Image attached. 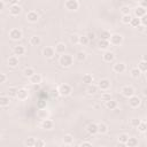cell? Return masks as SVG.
<instances>
[{"label":"cell","mask_w":147,"mask_h":147,"mask_svg":"<svg viewBox=\"0 0 147 147\" xmlns=\"http://www.w3.org/2000/svg\"><path fill=\"white\" fill-rule=\"evenodd\" d=\"M49 95H51L52 98H57V96H59V91H57V88H51Z\"/></svg>","instance_id":"cell-50"},{"label":"cell","mask_w":147,"mask_h":147,"mask_svg":"<svg viewBox=\"0 0 147 147\" xmlns=\"http://www.w3.org/2000/svg\"><path fill=\"white\" fill-rule=\"evenodd\" d=\"M22 13V7L17 3V5H11L9 6V14L11 16H18Z\"/></svg>","instance_id":"cell-14"},{"label":"cell","mask_w":147,"mask_h":147,"mask_svg":"<svg viewBox=\"0 0 147 147\" xmlns=\"http://www.w3.org/2000/svg\"><path fill=\"white\" fill-rule=\"evenodd\" d=\"M29 82L32 84V85H37V84H40L42 82V76L38 72H34L30 78H29Z\"/></svg>","instance_id":"cell-17"},{"label":"cell","mask_w":147,"mask_h":147,"mask_svg":"<svg viewBox=\"0 0 147 147\" xmlns=\"http://www.w3.org/2000/svg\"><path fill=\"white\" fill-rule=\"evenodd\" d=\"M29 44L31 46H39L41 44V38L39 36H31L29 39Z\"/></svg>","instance_id":"cell-24"},{"label":"cell","mask_w":147,"mask_h":147,"mask_svg":"<svg viewBox=\"0 0 147 147\" xmlns=\"http://www.w3.org/2000/svg\"><path fill=\"white\" fill-rule=\"evenodd\" d=\"M131 18H132L131 14H127V15H122L121 21H122V23H123V24H129V23H130V21H131Z\"/></svg>","instance_id":"cell-43"},{"label":"cell","mask_w":147,"mask_h":147,"mask_svg":"<svg viewBox=\"0 0 147 147\" xmlns=\"http://www.w3.org/2000/svg\"><path fill=\"white\" fill-rule=\"evenodd\" d=\"M109 99H111V94H110L109 92H107V91H103V92L101 93V100H102V101H107V100H109Z\"/></svg>","instance_id":"cell-47"},{"label":"cell","mask_w":147,"mask_h":147,"mask_svg":"<svg viewBox=\"0 0 147 147\" xmlns=\"http://www.w3.org/2000/svg\"><path fill=\"white\" fill-rule=\"evenodd\" d=\"M140 121H141V119H139V118H137V117H133V118L130 119V125H131L132 127H136V129H137V126L139 125Z\"/></svg>","instance_id":"cell-45"},{"label":"cell","mask_w":147,"mask_h":147,"mask_svg":"<svg viewBox=\"0 0 147 147\" xmlns=\"http://www.w3.org/2000/svg\"><path fill=\"white\" fill-rule=\"evenodd\" d=\"M117 106H118V103H117L116 100L109 99V100L105 101V107H106L107 109H109V110H115V109L117 108Z\"/></svg>","instance_id":"cell-21"},{"label":"cell","mask_w":147,"mask_h":147,"mask_svg":"<svg viewBox=\"0 0 147 147\" xmlns=\"http://www.w3.org/2000/svg\"><path fill=\"white\" fill-rule=\"evenodd\" d=\"M17 87H15V86H11V87H9L8 88V91H7V95L8 96H10V98H16V94H17Z\"/></svg>","instance_id":"cell-38"},{"label":"cell","mask_w":147,"mask_h":147,"mask_svg":"<svg viewBox=\"0 0 147 147\" xmlns=\"http://www.w3.org/2000/svg\"><path fill=\"white\" fill-rule=\"evenodd\" d=\"M138 145H139V141L134 137H129L127 141L125 142V146H127V147H137Z\"/></svg>","instance_id":"cell-28"},{"label":"cell","mask_w":147,"mask_h":147,"mask_svg":"<svg viewBox=\"0 0 147 147\" xmlns=\"http://www.w3.org/2000/svg\"><path fill=\"white\" fill-rule=\"evenodd\" d=\"M13 53H14V55H16V56L24 55V54H25V47H24L23 45H16V46H14V48H13Z\"/></svg>","instance_id":"cell-20"},{"label":"cell","mask_w":147,"mask_h":147,"mask_svg":"<svg viewBox=\"0 0 147 147\" xmlns=\"http://www.w3.org/2000/svg\"><path fill=\"white\" fill-rule=\"evenodd\" d=\"M86 131H87V133L91 134V136H95V134H98V124L94 123V122L87 124V126H86Z\"/></svg>","instance_id":"cell-18"},{"label":"cell","mask_w":147,"mask_h":147,"mask_svg":"<svg viewBox=\"0 0 147 147\" xmlns=\"http://www.w3.org/2000/svg\"><path fill=\"white\" fill-rule=\"evenodd\" d=\"M137 130H138L140 133H146V131H147V124H146V121H140L139 125L137 126Z\"/></svg>","instance_id":"cell-36"},{"label":"cell","mask_w":147,"mask_h":147,"mask_svg":"<svg viewBox=\"0 0 147 147\" xmlns=\"http://www.w3.org/2000/svg\"><path fill=\"white\" fill-rule=\"evenodd\" d=\"M88 42H90V40H88V38L86 37V34H85V36H79V40H78V44H79V45L86 46V45H88Z\"/></svg>","instance_id":"cell-40"},{"label":"cell","mask_w":147,"mask_h":147,"mask_svg":"<svg viewBox=\"0 0 147 147\" xmlns=\"http://www.w3.org/2000/svg\"><path fill=\"white\" fill-rule=\"evenodd\" d=\"M138 69L141 72H146L147 71V62H146L145 57H141V60L138 62Z\"/></svg>","instance_id":"cell-29"},{"label":"cell","mask_w":147,"mask_h":147,"mask_svg":"<svg viewBox=\"0 0 147 147\" xmlns=\"http://www.w3.org/2000/svg\"><path fill=\"white\" fill-rule=\"evenodd\" d=\"M110 36H111V33H110V31H108V30H102V31L100 32V39L109 40Z\"/></svg>","instance_id":"cell-39"},{"label":"cell","mask_w":147,"mask_h":147,"mask_svg":"<svg viewBox=\"0 0 147 147\" xmlns=\"http://www.w3.org/2000/svg\"><path fill=\"white\" fill-rule=\"evenodd\" d=\"M110 46V42L109 40H103V39H100L98 41V48L99 49H102V51H106L108 49V47Z\"/></svg>","instance_id":"cell-26"},{"label":"cell","mask_w":147,"mask_h":147,"mask_svg":"<svg viewBox=\"0 0 147 147\" xmlns=\"http://www.w3.org/2000/svg\"><path fill=\"white\" fill-rule=\"evenodd\" d=\"M22 37H23V32H22V30L18 29V28H13V29L9 31V38H10L11 40H14V41L21 40Z\"/></svg>","instance_id":"cell-5"},{"label":"cell","mask_w":147,"mask_h":147,"mask_svg":"<svg viewBox=\"0 0 147 147\" xmlns=\"http://www.w3.org/2000/svg\"><path fill=\"white\" fill-rule=\"evenodd\" d=\"M7 64H8V67H10V68H16V67H18V64H20L18 56H16V55H10V56L8 57V60H7Z\"/></svg>","instance_id":"cell-15"},{"label":"cell","mask_w":147,"mask_h":147,"mask_svg":"<svg viewBox=\"0 0 147 147\" xmlns=\"http://www.w3.org/2000/svg\"><path fill=\"white\" fill-rule=\"evenodd\" d=\"M129 134L127 133H121L119 136H118V138H117V141L121 144V145H125V142L127 141V139H129Z\"/></svg>","instance_id":"cell-37"},{"label":"cell","mask_w":147,"mask_h":147,"mask_svg":"<svg viewBox=\"0 0 147 147\" xmlns=\"http://www.w3.org/2000/svg\"><path fill=\"white\" fill-rule=\"evenodd\" d=\"M18 3V0H8V5L11 6V5H17Z\"/></svg>","instance_id":"cell-55"},{"label":"cell","mask_w":147,"mask_h":147,"mask_svg":"<svg viewBox=\"0 0 147 147\" xmlns=\"http://www.w3.org/2000/svg\"><path fill=\"white\" fill-rule=\"evenodd\" d=\"M145 28H146V25H142V24H140V25H138L136 29H138V31H145Z\"/></svg>","instance_id":"cell-54"},{"label":"cell","mask_w":147,"mask_h":147,"mask_svg":"<svg viewBox=\"0 0 147 147\" xmlns=\"http://www.w3.org/2000/svg\"><path fill=\"white\" fill-rule=\"evenodd\" d=\"M79 146L80 147H92V142H90V141H82L79 144Z\"/></svg>","instance_id":"cell-52"},{"label":"cell","mask_w":147,"mask_h":147,"mask_svg":"<svg viewBox=\"0 0 147 147\" xmlns=\"http://www.w3.org/2000/svg\"><path fill=\"white\" fill-rule=\"evenodd\" d=\"M78 40H79V34L74 33V34L70 36V42H71V44L77 45V44H78Z\"/></svg>","instance_id":"cell-44"},{"label":"cell","mask_w":147,"mask_h":147,"mask_svg":"<svg viewBox=\"0 0 147 147\" xmlns=\"http://www.w3.org/2000/svg\"><path fill=\"white\" fill-rule=\"evenodd\" d=\"M55 49H54V47H52V46H46V47H44V49H42V55L46 57V59H53L54 56H55Z\"/></svg>","instance_id":"cell-13"},{"label":"cell","mask_w":147,"mask_h":147,"mask_svg":"<svg viewBox=\"0 0 147 147\" xmlns=\"http://www.w3.org/2000/svg\"><path fill=\"white\" fill-rule=\"evenodd\" d=\"M139 6H141V7H146V6H147L146 0H140V1H139Z\"/></svg>","instance_id":"cell-56"},{"label":"cell","mask_w":147,"mask_h":147,"mask_svg":"<svg viewBox=\"0 0 147 147\" xmlns=\"http://www.w3.org/2000/svg\"><path fill=\"white\" fill-rule=\"evenodd\" d=\"M62 141H63L64 145H72L74 144V136L70 134V133H67V134L63 136Z\"/></svg>","instance_id":"cell-32"},{"label":"cell","mask_w":147,"mask_h":147,"mask_svg":"<svg viewBox=\"0 0 147 147\" xmlns=\"http://www.w3.org/2000/svg\"><path fill=\"white\" fill-rule=\"evenodd\" d=\"M64 8L69 11H76L79 8V1L78 0H65Z\"/></svg>","instance_id":"cell-4"},{"label":"cell","mask_w":147,"mask_h":147,"mask_svg":"<svg viewBox=\"0 0 147 147\" xmlns=\"http://www.w3.org/2000/svg\"><path fill=\"white\" fill-rule=\"evenodd\" d=\"M0 139H1V133H0Z\"/></svg>","instance_id":"cell-59"},{"label":"cell","mask_w":147,"mask_h":147,"mask_svg":"<svg viewBox=\"0 0 147 147\" xmlns=\"http://www.w3.org/2000/svg\"><path fill=\"white\" fill-rule=\"evenodd\" d=\"M102 60H103L106 63H111V62H114V60H115V53L111 52V51L106 49V51L103 52V54H102Z\"/></svg>","instance_id":"cell-12"},{"label":"cell","mask_w":147,"mask_h":147,"mask_svg":"<svg viewBox=\"0 0 147 147\" xmlns=\"http://www.w3.org/2000/svg\"><path fill=\"white\" fill-rule=\"evenodd\" d=\"M57 91H59V95H60V96L65 98V96L71 95V93H72V87H71V85H69V84H67V83H63V84H61V85L57 87Z\"/></svg>","instance_id":"cell-2"},{"label":"cell","mask_w":147,"mask_h":147,"mask_svg":"<svg viewBox=\"0 0 147 147\" xmlns=\"http://www.w3.org/2000/svg\"><path fill=\"white\" fill-rule=\"evenodd\" d=\"M34 72H36L34 68H32V67H26V68H24V70H23V76H24L25 78H30Z\"/></svg>","instance_id":"cell-30"},{"label":"cell","mask_w":147,"mask_h":147,"mask_svg":"<svg viewBox=\"0 0 147 147\" xmlns=\"http://www.w3.org/2000/svg\"><path fill=\"white\" fill-rule=\"evenodd\" d=\"M40 126H41V129H44V130H52V129L54 127V122H53L52 119H49V118H45V119L41 121Z\"/></svg>","instance_id":"cell-16"},{"label":"cell","mask_w":147,"mask_h":147,"mask_svg":"<svg viewBox=\"0 0 147 147\" xmlns=\"http://www.w3.org/2000/svg\"><path fill=\"white\" fill-rule=\"evenodd\" d=\"M93 80H94V78H93V76H92L91 74H85V75L83 76V78H82V82H83L85 85H90V84H92Z\"/></svg>","instance_id":"cell-31"},{"label":"cell","mask_w":147,"mask_h":147,"mask_svg":"<svg viewBox=\"0 0 147 147\" xmlns=\"http://www.w3.org/2000/svg\"><path fill=\"white\" fill-rule=\"evenodd\" d=\"M146 92H147V90H146V88H145V90H144V91H142V93H144V95H145V96H146Z\"/></svg>","instance_id":"cell-58"},{"label":"cell","mask_w":147,"mask_h":147,"mask_svg":"<svg viewBox=\"0 0 147 147\" xmlns=\"http://www.w3.org/2000/svg\"><path fill=\"white\" fill-rule=\"evenodd\" d=\"M121 13H122V15H127V14L131 13V8L126 5H124V6L121 7Z\"/></svg>","instance_id":"cell-46"},{"label":"cell","mask_w":147,"mask_h":147,"mask_svg":"<svg viewBox=\"0 0 147 147\" xmlns=\"http://www.w3.org/2000/svg\"><path fill=\"white\" fill-rule=\"evenodd\" d=\"M86 37H87V38H88V40L91 41V40L95 39V33H94V32H88V33L86 34Z\"/></svg>","instance_id":"cell-53"},{"label":"cell","mask_w":147,"mask_h":147,"mask_svg":"<svg viewBox=\"0 0 147 147\" xmlns=\"http://www.w3.org/2000/svg\"><path fill=\"white\" fill-rule=\"evenodd\" d=\"M130 75H131L132 78L137 79V78H139V77L141 76V71L138 69V67H134V68H132V69L130 70Z\"/></svg>","instance_id":"cell-34"},{"label":"cell","mask_w":147,"mask_h":147,"mask_svg":"<svg viewBox=\"0 0 147 147\" xmlns=\"http://www.w3.org/2000/svg\"><path fill=\"white\" fill-rule=\"evenodd\" d=\"M129 24H130L132 28H137L138 25H140V24H141V23H140V18H138V17H132Z\"/></svg>","instance_id":"cell-41"},{"label":"cell","mask_w":147,"mask_h":147,"mask_svg":"<svg viewBox=\"0 0 147 147\" xmlns=\"http://www.w3.org/2000/svg\"><path fill=\"white\" fill-rule=\"evenodd\" d=\"M34 141H36V138H33V137H29V138L25 139L24 145L28 146V147H32V146H34Z\"/></svg>","instance_id":"cell-42"},{"label":"cell","mask_w":147,"mask_h":147,"mask_svg":"<svg viewBox=\"0 0 147 147\" xmlns=\"http://www.w3.org/2000/svg\"><path fill=\"white\" fill-rule=\"evenodd\" d=\"M96 86H98V88H99L101 92L108 91V90L111 87V82H110L108 78H101V79L98 82Z\"/></svg>","instance_id":"cell-6"},{"label":"cell","mask_w":147,"mask_h":147,"mask_svg":"<svg viewBox=\"0 0 147 147\" xmlns=\"http://www.w3.org/2000/svg\"><path fill=\"white\" fill-rule=\"evenodd\" d=\"M10 96L8 95H1L0 96V107H8L10 105Z\"/></svg>","instance_id":"cell-27"},{"label":"cell","mask_w":147,"mask_h":147,"mask_svg":"<svg viewBox=\"0 0 147 147\" xmlns=\"http://www.w3.org/2000/svg\"><path fill=\"white\" fill-rule=\"evenodd\" d=\"M123 41H124V38H123V36L122 34H119V33H111V36H110V38H109V42H110V45H113V46H121L122 44H123Z\"/></svg>","instance_id":"cell-3"},{"label":"cell","mask_w":147,"mask_h":147,"mask_svg":"<svg viewBox=\"0 0 147 147\" xmlns=\"http://www.w3.org/2000/svg\"><path fill=\"white\" fill-rule=\"evenodd\" d=\"M127 99H129V106H130L131 108H133V109L139 108V107H140V105H141V102H142L141 98H140V96H138V95H136V94L131 95V96H130V98H127Z\"/></svg>","instance_id":"cell-7"},{"label":"cell","mask_w":147,"mask_h":147,"mask_svg":"<svg viewBox=\"0 0 147 147\" xmlns=\"http://www.w3.org/2000/svg\"><path fill=\"white\" fill-rule=\"evenodd\" d=\"M54 49H55V53L56 54H63V53H65V49H67V45L64 44V42H57L56 45H55V47H54Z\"/></svg>","instance_id":"cell-22"},{"label":"cell","mask_w":147,"mask_h":147,"mask_svg":"<svg viewBox=\"0 0 147 147\" xmlns=\"http://www.w3.org/2000/svg\"><path fill=\"white\" fill-rule=\"evenodd\" d=\"M99 91V88H98V86L95 85V84H90V85H87V87H86V93L88 94V95H94L96 92Z\"/></svg>","instance_id":"cell-25"},{"label":"cell","mask_w":147,"mask_h":147,"mask_svg":"<svg viewBox=\"0 0 147 147\" xmlns=\"http://www.w3.org/2000/svg\"><path fill=\"white\" fill-rule=\"evenodd\" d=\"M113 71L115 74H123L126 71V64L124 62H116L113 64Z\"/></svg>","instance_id":"cell-11"},{"label":"cell","mask_w":147,"mask_h":147,"mask_svg":"<svg viewBox=\"0 0 147 147\" xmlns=\"http://www.w3.org/2000/svg\"><path fill=\"white\" fill-rule=\"evenodd\" d=\"M7 82V75L3 72H0V84H3Z\"/></svg>","instance_id":"cell-51"},{"label":"cell","mask_w":147,"mask_h":147,"mask_svg":"<svg viewBox=\"0 0 147 147\" xmlns=\"http://www.w3.org/2000/svg\"><path fill=\"white\" fill-rule=\"evenodd\" d=\"M133 13H134V17L140 18V17H142L144 15L147 14V11H146V7H141V6L138 5V7L134 8V11H133Z\"/></svg>","instance_id":"cell-19"},{"label":"cell","mask_w":147,"mask_h":147,"mask_svg":"<svg viewBox=\"0 0 147 147\" xmlns=\"http://www.w3.org/2000/svg\"><path fill=\"white\" fill-rule=\"evenodd\" d=\"M121 94L124 96V98H130L131 95L136 94V90L133 88V86L131 85H125L121 88Z\"/></svg>","instance_id":"cell-9"},{"label":"cell","mask_w":147,"mask_h":147,"mask_svg":"<svg viewBox=\"0 0 147 147\" xmlns=\"http://www.w3.org/2000/svg\"><path fill=\"white\" fill-rule=\"evenodd\" d=\"M86 59H87V54H86V52H84V51H80V52H78V53L76 54V60L79 61V62H84Z\"/></svg>","instance_id":"cell-35"},{"label":"cell","mask_w":147,"mask_h":147,"mask_svg":"<svg viewBox=\"0 0 147 147\" xmlns=\"http://www.w3.org/2000/svg\"><path fill=\"white\" fill-rule=\"evenodd\" d=\"M46 145V141L44 139H36L34 141V147H44Z\"/></svg>","instance_id":"cell-48"},{"label":"cell","mask_w":147,"mask_h":147,"mask_svg":"<svg viewBox=\"0 0 147 147\" xmlns=\"http://www.w3.org/2000/svg\"><path fill=\"white\" fill-rule=\"evenodd\" d=\"M29 96H30V92H29L28 88H25V87H21V88L17 90L16 98H17L18 100H21V101H25V100L29 99Z\"/></svg>","instance_id":"cell-8"},{"label":"cell","mask_w":147,"mask_h":147,"mask_svg":"<svg viewBox=\"0 0 147 147\" xmlns=\"http://www.w3.org/2000/svg\"><path fill=\"white\" fill-rule=\"evenodd\" d=\"M25 18L29 23H37L38 20H39V14L36 10H30V11L26 13Z\"/></svg>","instance_id":"cell-10"},{"label":"cell","mask_w":147,"mask_h":147,"mask_svg":"<svg viewBox=\"0 0 147 147\" xmlns=\"http://www.w3.org/2000/svg\"><path fill=\"white\" fill-rule=\"evenodd\" d=\"M37 116L39 119H45V118H48V111L46 108H42V109H39L38 113H37Z\"/></svg>","instance_id":"cell-33"},{"label":"cell","mask_w":147,"mask_h":147,"mask_svg":"<svg viewBox=\"0 0 147 147\" xmlns=\"http://www.w3.org/2000/svg\"><path fill=\"white\" fill-rule=\"evenodd\" d=\"M59 64L62 68H70L74 64V57H72V55L71 54H68V53L61 54L60 57H59Z\"/></svg>","instance_id":"cell-1"},{"label":"cell","mask_w":147,"mask_h":147,"mask_svg":"<svg viewBox=\"0 0 147 147\" xmlns=\"http://www.w3.org/2000/svg\"><path fill=\"white\" fill-rule=\"evenodd\" d=\"M3 9H5V2L0 0V13H1V11H2Z\"/></svg>","instance_id":"cell-57"},{"label":"cell","mask_w":147,"mask_h":147,"mask_svg":"<svg viewBox=\"0 0 147 147\" xmlns=\"http://www.w3.org/2000/svg\"><path fill=\"white\" fill-rule=\"evenodd\" d=\"M96 124H98V133L99 134H106L108 132L109 127L105 122H100V123H96Z\"/></svg>","instance_id":"cell-23"},{"label":"cell","mask_w":147,"mask_h":147,"mask_svg":"<svg viewBox=\"0 0 147 147\" xmlns=\"http://www.w3.org/2000/svg\"><path fill=\"white\" fill-rule=\"evenodd\" d=\"M37 107H38V109H42V108H46V100H44V99L39 100V101L37 102Z\"/></svg>","instance_id":"cell-49"}]
</instances>
